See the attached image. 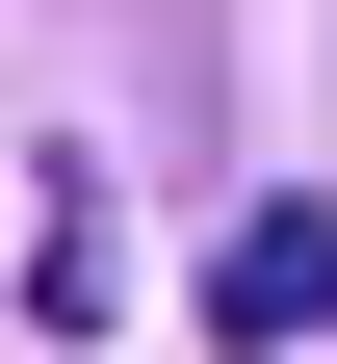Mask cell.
<instances>
[{"label": "cell", "mask_w": 337, "mask_h": 364, "mask_svg": "<svg viewBox=\"0 0 337 364\" xmlns=\"http://www.w3.org/2000/svg\"><path fill=\"white\" fill-rule=\"evenodd\" d=\"M208 338H337V208H233V235H208Z\"/></svg>", "instance_id": "obj_1"}, {"label": "cell", "mask_w": 337, "mask_h": 364, "mask_svg": "<svg viewBox=\"0 0 337 364\" xmlns=\"http://www.w3.org/2000/svg\"><path fill=\"white\" fill-rule=\"evenodd\" d=\"M26 312H53V338L104 312V182H78V156H26Z\"/></svg>", "instance_id": "obj_2"}]
</instances>
